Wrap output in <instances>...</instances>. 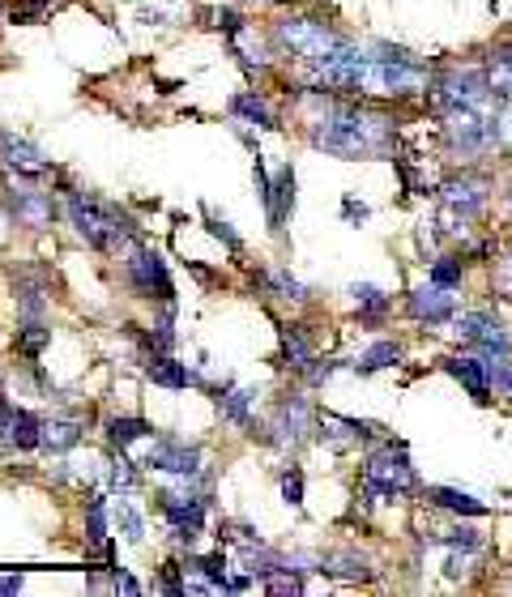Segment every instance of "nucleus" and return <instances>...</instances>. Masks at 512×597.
I'll use <instances>...</instances> for the list:
<instances>
[{
    "instance_id": "obj_14",
    "label": "nucleus",
    "mask_w": 512,
    "mask_h": 597,
    "mask_svg": "<svg viewBox=\"0 0 512 597\" xmlns=\"http://www.w3.org/2000/svg\"><path fill=\"white\" fill-rule=\"evenodd\" d=\"M444 205L453 209V214H461V218H474L478 209H483V201H487V184L483 180H453V184H444Z\"/></svg>"
},
{
    "instance_id": "obj_3",
    "label": "nucleus",
    "mask_w": 512,
    "mask_h": 597,
    "mask_svg": "<svg viewBox=\"0 0 512 597\" xmlns=\"http://www.w3.org/2000/svg\"><path fill=\"white\" fill-rule=\"evenodd\" d=\"M278 39H282V47H291L299 60H312V64L329 60L342 47V39L333 35L325 22H312V18H282L278 22Z\"/></svg>"
},
{
    "instance_id": "obj_38",
    "label": "nucleus",
    "mask_w": 512,
    "mask_h": 597,
    "mask_svg": "<svg viewBox=\"0 0 512 597\" xmlns=\"http://www.w3.org/2000/svg\"><path fill=\"white\" fill-rule=\"evenodd\" d=\"M111 482H116V487H124V491H128V487H137V474L128 470V461H120L116 470H111Z\"/></svg>"
},
{
    "instance_id": "obj_34",
    "label": "nucleus",
    "mask_w": 512,
    "mask_h": 597,
    "mask_svg": "<svg viewBox=\"0 0 512 597\" xmlns=\"http://www.w3.org/2000/svg\"><path fill=\"white\" fill-rule=\"evenodd\" d=\"M282 495H286V504H291V508L303 504V474L299 470H291V474L282 478Z\"/></svg>"
},
{
    "instance_id": "obj_1",
    "label": "nucleus",
    "mask_w": 512,
    "mask_h": 597,
    "mask_svg": "<svg viewBox=\"0 0 512 597\" xmlns=\"http://www.w3.org/2000/svg\"><path fill=\"white\" fill-rule=\"evenodd\" d=\"M384 137H389L384 120L363 116V111H355V107H338L333 116H325V120L312 128V145H316V150L338 154V158L376 154V150H384Z\"/></svg>"
},
{
    "instance_id": "obj_24",
    "label": "nucleus",
    "mask_w": 512,
    "mask_h": 597,
    "mask_svg": "<svg viewBox=\"0 0 512 597\" xmlns=\"http://www.w3.org/2000/svg\"><path fill=\"white\" fill-rule=\"evenodd\" d=\"M150 380L154 384H167V389H188V371L180 367V363H175V359H154L150 363Z\"/></svg>"
},
{
    "instance_id": "obj_16",
    "label": "nucleus",
    "mask_w": 512,
    "mask_h": 597,
    "mask_svg": "<svg viewBox=\"0 0 512 597\" xmlns=\"http://www.w3.org/2000/svg\"><path fill=\"white\" fill-rule=\"evenodd\" d=\"M146 465H154V470H167V474H197L201 470V457L192 453V448H184V444H154Z\"/></svg>"
},
{
    "instance_id": "obj_30",
    "label": "nucleus",
    "mask_w": 512,
    "mask_h": 597,
    "mask_svg": "<svg viewBox=\"0 0 512 597\" xmlns=\"http://www.w3.org/2000/svg\"><path fill=\"white\" fill-rule=\"evenodd\" d=\"M431 282H436V286H448V290L461 286V265H457V261H448V256H444V261L431 265Z\"/></svg>"
},
{
    "instance_id": "obj_9",
    "label": "nucleus",
    "mask_w": 512,
    "mask_h": 597,
    "mask_svg": "<svg viewBox=\"0 0 512 597\" xmlns=\"http://www.w3.org/2000/svg\"><path fill=\"white\" fill-rule=\"evenodd\" d=\"M448 141H453L461 154H474V150H483L487 141H495V128L483 116H474V107H457L453 120H448Z\"/></svg>"
},
{
    "instance_id": "obj_2",
    "label": "nucleus",
    "mask_w": 512,
    "mask_h": 597,
    "mask_svg": "<svg viewBox=\"0 0 512 597\" xmlns=\"http://www.w3.org/2000/svg\"><path fill=\"white\" fill-rule=\"evenodd\" d=\"M69 218H73L77 235L94 248H120V244H128V231H133L120 209H111L99 197H82V192L69 197Z\"/></svg>"
},
{
    "instance_id": "obj_27",
    "label": "nucleus",
    "mask_w": 512,
    "mask_h": 597,
    "mask_svg": "<svg viewBox=\"0 0 512 597\" xmlns=\"http://www.w3.org/2000/svg\"><path fill=\"white\" fill-rule=\"evenodd\" d=\"M248 401H252L248 389H235L227 397H218V406H222V414H227L231 423H248Z\"/></svg>"
},
{
    "instance_id": "obj_33",
    "label": "nucleus",
    "mask_w": 512,
    "mask_h": 597,
    "mask_svg": "<svg viewBox=\"0 0 512 597\" xmlns=\"http://www.w3.org/2000/svg\"><path fill=\"white\" fill-rule=\"evenodd\" d=\"M43 342H47V329L39 325V320H26V329H22V350H26V354H39Z\"/></svg>"
},
{
    "instance_id": "obj_39",
    "label": "nucleus",
    "mask_w": 512,
    "mask_h": 597,
    "mask_svg": "<svg viewBox=\"0 0 512 597\" xmlns=\"http://www.w3.org/2000/svg\"><path fill=\"white\" fill-rule=\"evenodd\" d=\"M218 26L227 30V35H239V26H244V22H239V13H231V9H222V13H218Z\"/></svg>"
},
{
    "instance_id": "obj_45",
    "label": "nucleus",
    "mask_w": 512,
    "mask_h": 597,
    "mask_svg": "<svg viewBox=\"0 0 512 597\" xmlns=\"http://www.w3.org/2000/svg\"><path fill=\"white\" fill-rule=\"evenodd\" d=\"M0 440H5V435H0Z\"/></svg>"
},
{
    "instance_id": "obj_40",
    "label": "nucleus",
    "mask_w": 512,
    "mask_h": 597,
    "mask_svg": "<svg viewBox=\"0 0 512 597\" xmlns=\"http://www.w3.org/2000/svg\"><path fill=\"white\" fill-rule=\"evenodd\" d=\"M111 585H116V593H141V585L133 576H124V572H116V580H111Z\"/></svg>"
},
{
    "instance_id": "obj_5",
    "label": "nucleus",
    "mask_w": 512,
    "mask_h": 597,
    "mask_svg": "<svg viewBox=\"0 0 512 597\" xmlns=\"http://www.w3.org/2000/svg\"><path fill=\"white\" fill-rule=\"evenodd\" d=\"M414 465L406 461L402 448H380L376 457H367V487L376 495H402L414 487Z\"/></svg>"
},
{
    "instance_id": "obj_25",
    "label": "nucleus",
    "mask_w": 512,
    "mask_h": 597,
    "mask_svg": "<svg viewBox=\"0 0 512 597\" xmlns=\"http://www.w3.org/2000/svg\"><path fill=\"white\" fill-rule=\"evenodd\" d=\"M308 418H312V410H308V401H291V406L282 410V431H291V440H303V431H308Z\"/></svg>"
},
{
    "instance_id": "obj_41",
    "label": "nucleus",
    "mask_w": 512,
    "mask_h": 597,
    "mask_svg": "<svg viewBox=\"0 0 512 597\" xmlns=\"http://www.w3.org/2000/svg\"><path fill=\"white\" fill-rule=\"evenodd\" d=\"M22 589V576H0V593H18Z\"/></svg>"
},
{
    "instance_id": "obj_44",
    "label": "nucleus",
    "mask_w": 512,
    "mask_h": 597,
    "mask_svg": "<svg viewBox=\"0 0 512 597\" xmlns=\"http://www.w3.org/2000/svg\"><path fill=\"white\" fill-rule=\"evenodd\" d=\"M261 5H278V0H261Z\"/></svg>"
},
{
    "instance_id": "obj_15",
    "label": "nucleus",
    "mask_w": 512,
    "mask_h": 597,
    "mask_svg": "<svg viewBox=\"0 0 512 597\" xmlns=\"http://www.w3.org/2000/svg\"><path fill=\"white\" fill-rule=\"evenodd\" d=\"M448 371H453V376L466 384L474 401H487L491 397V384H495L491 359H453V363H448Z\"/></svg>"
},
{
    "instance_id": "obj_8",
    "label": "nucleus",
    "mask_w": 512,
    "mask_h": 597,
    "mask_svg": "<svg viewBox=\"0 0 512 597\" xmlns=\"http://www.w3.org/2000/svg\"><path fill=\"white\" fill-rule=\"evenodd\" d=\"M457 333L466 337V342L483 346V354H495V359H508V350H512L508 333H504L500 325H495V320H491L487 312H470V316H461V320H457Z\"/></svg>"
},
{
    "instance_id": "obj_32",
    "label": "nucleus",
    "mask_w": 512,
    "mask_h": 597,
    "mask_svg": "<svg viewBox=\"0 0 512 597\" xmlns=\"http://www.w3.org/2000/svg\"><path fill=\"white\" fill-rule=\"evenodd\" d=\"M197 572L205 576V580H214V585L227 593V572H222V559L218 555H205V559H197Z\"/></svg>"
},
{
    "instance_id": "obj_4",
    "label": "nucleus",
    "mask_w": 512,
    "mask_h": 597,
    "mask_svg": "<svg viewBox=\"0 0 512 597\" xmlns=\"http://www.w3.org/2000/svg\"><path fill=\"white\" fill-rule=\"evenodd\" d=\"M5 188H9V214L18 218V227H30V231H47L52 227V197L47 192H39L30 180H22V175H5Z\"/></svg>"
},
{
    "instance_id": "obj_35",
    "label": "nucleus",
    "mask_w": 512,
    "mask_h": 597,
    "mask_svg": "<svg viewBox=\"0 0 512 597\" xmlns=\"http://www.w3.org/2000/svg\"><path fill=\"white\" fill-rule=\"evenodd\" d=\"M440 542H448V546H461V551H478V546H483V538H478L474 529H453V534H444Z\"/></svg>"
},
{
    "instance_id": "obj_43",
    "label": "nucleus",
    "mask_w": 512,
    "mask_h": 597,
    "mask_svg": "<svg viewBox=\"0 0 512 597\" xmlns=\"http://www.w3.org/2000/svg\"><path fill=\"white\" fill-rule=\"evenodd\" d=\"M346 214H350V218H359V222H363V218H367V209H363V205H355V201H346Z\"/></svg>"
},
{
    "instance_id": "obj_21",
    "label": "nucleus",
    "mask_w": 512,
    "mask_h": 597,
    "mask_svg": "<svg viewBox=\"0 0 512 597\" xmlns=\"http://www.w3.org/2000/svg\"><path fill=\"white\" fill-rule=\"evenodd\" d=\"M231 111L235 116H244L248 124H256V128H274V111L256 99V94H239V99L231 103Z\"/></svg>"
},
{
    "instance_id": "obj_13",
    "label": "nucleus",
    "mask_w": 512,
    "mask_h": 597,
    "mask_svg": "<svg viewBox=\"0 0 512 597\" xmlns=\"http://www.w3.org/2000/svg\"><path fill=\"white\" fill-rule=\"evenodd\" d=\"M410 312L419 316V320H427V325H444L448 316H453V295H448V286H419L410 295Z\"/></svg>"
},
{
    "instance_id": "obj_12",
    "label": "nucleus",
    "mask_w": 512,
    "mask_h": 597,
    "mask_svg": "<svg viewBox=\"0 0 512 597\" xmlns=\"http://www.w3.org/2000/svg\"><path fill=\"white\" fill-rule=\"evenodd\" d=\"M256 180H261V192H265V201H269V222H274V227H282L286 214H291V205H295V171L282 167V175H278L274 184H269L265 171H261V163H256Z\"/></svg>"
},
{
    "instance_id": "obj_31",
    "label": "nucleus",
    "mask_w": 512,
    "mask_h": 597,
    "mask_svg": "<svg viewBox=\"0 0 512 597\" xmlns=\"http://www.w3.org/2000/svg\"><path fill=\"white\" fill-rule=\"evenodd\" d=\"M86 529H90V534H86L90 542L107 538V504H103V499H90V525Z\"/></svg>"
},
{
    "instance_id": "obj_28",
    "label": "nucleus",
    "mask_w": 512,
    "mask_h": 597,
    "mask_svg": "<svg viewBox=\"0 0 512 597\" xmlns=\"http://www.w3.org/2000/svg\"><path fill=\"white\" fill-rule=\"evenodd\" d=\"M350 295H355V303H359V308H367L372 316H380L384 308H389V299H384V295H380V290H376L372 282H363V286H350Z\"/></svg>"
},
{
    "instance_id": "obj_20",
    "label": "nucleus",
    "mask_w": 512,
    "mask_h": 597,
    "mask_svg": "<svg viewBox=\"0 0 512 597\" xmlns=\"http://www.w3.org/2000/svg\"><path fill=\"white\" fill-rule=\"evenodd\" d=\"M82 440V431L69 418H52V423H43V448H52V453H69V448Z\"/></svg>"
},
{
    "instance_id": "obj_6",
    "label": "nucleus",
    "mask_w": 512,
    "mask_h": 597,
    "mask_svg": "<svg viewBox=\"0 0 512 597\" xmlns=\"http://www.w3.org/2000/svg\"><path fill=\"white\" fill-rule=\"evenodd\" d=\"M491 99V86H487V73L466 69V73H448L444 82L436 86V103L457 111V107H478Z\"/></svg>"
},
{
    "instance_id": "obj_36",
    "label": "nucleus",
    "mask_w": 512,
    "mask_h": 597,
    "mask_svg": "<svg viewBox=\"0 0 512 597\" xmlns=\"http://www.w3.org/2000/svg\"><path fill=\"white\" fill-rule=\"evenodd\" d=\"M265 589H269V593H299L303 585H299L295 576H269V580H265Z\"/></svg>"
},
{
    "instance_id": "obj_29",
    "label": "nucleus",
    "mask_w": 512,
    "mask_h": 597,
    "mask_svg": "<svg viewBox=\"0 0 512 597\" xmlns=\"http://www.w3.org/2000/svg\"><path fill=\"white\" fill-rule=\"evenodd\" d=\"M116 525L124 529V538H128V542H141V538H146V529H141V516L128 508L124 499H120V508H116Z\"/></svg>"
},
{
    "instance_id": "obj_11",
    "label": "nucleus",
    "mask_w": 512,
    "mask_h": 597,
    "mask_svg": "<svg viewBox=\"0 0 512 597\" xmlns=\"http://www.w3.org/2000/svg\"><path fill=\"white\" fill-rule=\"evenodd\" d=\"M0 435H5V444H13V448H39L43 444V423L26 410L0 406Z\"/></svg>"
},
{
    "instance_id": "obj_7",
    "label": "nucleus",
    "mask_w": 512,
    "mask_h": 597,
    "mask_svg": "<svg viewBox=\"0 0 512 597\" xmlns=\"http://www.w3.org/2000/svg\"><path fill=\"white\" fill-rule=\"evenodd\" d=\"M128 282L137 286V295L167 299L171 303V278H167V265H163V256H158V252L133 248V261H128Z\"/></svg>"
},
{
    "instance_id": "obj_18",
    "label": "nucleus",
    "mask_w": 512,
    "mask_h": 597,
    "mask_svg": "<svg viewBox=\"0 0 512 597\" xmlns=\"http://www.w3.org/2000/svg\"><path fill=\"white\" fill-rule=\"evenodd\" d=\"M427 499H431L436 508L461 512V516H483V512H487L483 499H474V495H466V491H453V487H431V491H427Z\"/></svg>"
},
{
    "instance_id": "obj_22",
    "label": "nucleus",
    "mask_w": 512,
    "mask_h": 597,
    "mask_svg": "<svg viewBox=\"0 0 512 597\" xmlns=\"http://www.w3.org/2000/svg\"><path fill=\"white\" fill-rule=\"evenodd\" d=\"M282 350H286V363H291L295 371H303V367L312 363V346H308V337H303L299 329H291V325L282 329Z\"/></svg>"
},
{
    "instance_id": "obj_37",
    "label": "nucleus",
    "mask_w": 512,
    "mask_h": 597,
    "mask_svg": "<svg viewBox=\"0 0 512 597\" xmlns=\"http://www.w3.org/2000/svg\"><path fill=\"white\" fill-rule=\"evenodd\" d=\"M495 384H500L504 397H512V359H500V367H495Z\"/></svg>"
},
{
    "instance_id": "obj_26",
    "label": "nucleus",
    "mask_w": 512,
    "mask_h": 597,
    "mask_svg": "<svg viewBox=\"0 0 512 597\" xmlns=\"http://www.w3.org/2000/svg\"><path fill=\"white\" fill-rule=\"evenodd\" d=\"M397 359H402V350H397L393 342H376L372 350L363 354V371H384V367H393Z\"/></svg>"
},
{
    "instance_id": "obj_10",
    "label": "nucleus",
    "mask_w": 512,
    "mask_h": 597,
    "mask_svg": "<svg viewBox=\"0 0 512 597\" xmlns=\"http://www.w3.org/2000/svg\"><path fill=\"white\" fill-rule=\"evenodd\" d=\"M163 512L171 516L175 538L192 542V538L201 534V521H205V504H201V499H192V495H163Z\"/></svg>"
},
{
    "instance_id": "obj_42",
    "label": "nucleus",
    "mask_w": 512,
    "mask_h": 597,
    "mask_svg": "<svg viewBox=\"0 0 512 597\" xmlns=\"http://www.w3.org/2000/svg\"><path fill=\"white\" fill-rule=\"evenodd\" d=\"M248 589V576H231L227 580V593H244Z\"/></svg>"
},
{
    "instance_id": "obj_17",
    "label": "nucleus",
    "mask_w": 512,
    "mask_h": 597,
    "mask_svg": "<svg viewBox=\"0 0 512 597\" xmlns=\"http://www.w3.org/2000/svg\"><path fill=\"white\" fill-rule=\"evenodd\" d=\"M487 86L495 94V103H512V52L487 56Z\"/></svg>"
},
{
    "instance_id": "obj_23",
    "label": "nucleus",
    "mask_w": 512,
    "mask_h": 597,
    "mask_svg": "<svg viewBox=\"0 0 512 597\" xmlns=\"http://www.w3.org/2000/svg\"><path fill=\"white\" fill-rule=\"evenodd\" d=\"M107 435H111V444H116V448H128V444L146 440L150 423H141V418H116V423L107 427Z\"/></svg>"
},
{
    "instance_id": "obj_19",
    "label": "nucleus",
    "mask_w": 512,
    "mask_h": 597,
    "mask_svg": "<svg viewBox=\"0 0 512 597\" xmlns=\"http://www.w3.org/2000/svg\"><path fill=\"white\" fill-rule=\"evenodd\" d=\"M0 150H5L9 158V167H18V171H30V175H39L47 163H43V154L35 150V145H26L18 137H0Z\"/></svg>"
}]
</instances>
